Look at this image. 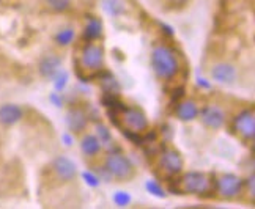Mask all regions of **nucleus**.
<instances>
[{
    "label": "nucleus",
    "mask_w": 255,
    "mask_h": 209,
    "mask_svg": "<svg viewBox=\"0 0 255 209\" xmlns=\"http://www.w3.org/2000/svg\"><path fill=\"white\" fill-rule=\"evenodd\" d=\"M151 66L156 76L162 79V81H169V79L175 77L180 71V62L176 58L175 52L164 44H159L153 49Z\"/></svg>",
    "instance_id": "f257e3e1"
},
{
    "label": "nucleus",
    "mask_w": 255,
    "mask_h": 209,
    "mask_svg": "<svg viewBox=\"0 0 255 209\" xmlns=\"http://www.w3.org/2000/svg\"><path fill=\"white\" fill-rule=\"evenodd\" d=\"M181 194H191V195H207L211 191V181L210 178L202 172H189L186 173L180 181Z\"/></svg>",
    "instance_id": "f03ea898"
},
{
    "label": "nucleus",
    "mask_w": 255,
    "mask_h": 209,
    "mask_svg": "<svg viewBox=\"0 0 255 209\" xmlns=\"http://www.w3.org/2000/svg\"><path fill=\"white\" fill-rule=\"evenodd\" d=\"M104 168L111 173L112 178L120 179V181H128L134 175V165L125 154L112 153L106 157Z\"/></svg>",
    "instance_id": "7ed1b4c3"
},
{
    "label": "nucleus",
    "mask_w": 255,
    "mask_h": 209,
    "mask_svg": "<svg viewBox=\"0 0 255 209\" xmlns=\"http://www.w3.org/2000/svg\"><path fill=\"white\" fill-rule=\"evenodd\" d=\"M120 115L126 131L143 134L148 129V118H146L145 112L139 107H125Z\"/></svg>",
    "instance_id": "20e7f679"
},
{
    "label": "nucleus",
    "mask_w": 255,
    "mask_h": 209,
    "mask_svg": "<svg viewBox=\"0 0 255 209\" xmlns=\"http://www.w3.org/2000/svg\"><path fill=\"white\" fill-rule=\"evenodd\" d=\"M216 189H218V194L222 198L232 200V198H237L241 194L243 181H241V178L238 175L225 173L218 179V181H216Z\"/></svg>",
    "instance_id": "39448f33"
},
{
    "label": "nucleus",
    "mask_w": 255,
    "mask_h": 209,
    "mask_svg": "<svg viewBox=\"0 0 255 209\" xmlns=\"http://www.w3.org/2000/svg\"><path fill=\"white\" fill-rule=\"evenodd\" d=\"M159 167L162 168V172L169 176H176L183 172L184 161L180 151H176L173 148H165L161 153L159 157Z\"/></svg>",
    "instance_id": "423d86ee"
},
{
    "label": "nucleus",
    "mask_w": 255,
    "mask_h": 209,
    "mask_svg": "<svg viewBox=\"0 0 255 209\" xmlns=\"http://www.w3.org/2000/svg\"><path fill=\"white\" fill-rule=\"evenodd\" d=\"M81 63L88 71H100L104 66V51L101 46L88 43L81 54Z\"/></svg>",
    "instance_id": "0eeeda50"
},
{
    "label": "nucleus",
    "mask_w": 255,
    "mask_h": 209,
    "mask_svg": "<svg viewBox=\"0 0 255 209\" xmlns=\"http://www.w3.org/2000/svg\"><path fill=\"white\" fill-rule=\"evenodd\" d=\"M235 131H237L244 140H254L255 137V116L252 110H243L235 116Z\"/></svg>",
    "instance_id": "6e6552de"
},
{
    "label": "nucleus",
    "mask_w": 255,
    "mask_h": 209,
    "mask_svg": "<svg viewBox=\"0 0 255 209\" xmlns=\"http://www.w3.org/2000/svg\"><path fill=\"white\" fill-rule=\"evenodd\" d=\"M52 170H54L55 176L63 183L74 181L76 176H77L76 164L66 156H57L54 159V161H52Z\"/></svg>",
    "instance_id": "1a4fd4ad"
},
{
    "label": "nucleus",
    "mask_w": 255,
    "mask_h": 209,
    "mask_svg": "<svg viewBox=\"0 0 255 209\" xmlns=\"http://www.w3.org/2000/svg\"><path fill=\"white\" fill-rule=\"evenodd\" d=\"M210 76L214 82L222 84V85H232L237 82L238 77V71L237 66L232 63H216L211 69H210Z\"/></svg>",
    "instance_id": "9d476101"
},
{
    "label": "nucleus",
    "mask_w": 255,
    "mask_h": 209,
    "mask_svg": "<svg viewBox=\"0 0 255 209\" xmlns=\"http://www.w3.org/2000/svg\"><path fill=\"white\" fill-rule=\"evenodd\" d=\"M200 113V121L205 127L218 131L225 124V112L219 105H207Z\"/></svg>",
    "instance_id": "9b49d317"
},
{
    "label": "nucleus",
    "mask_w": 255,
    "mask_h": 209,
    "mask_svg": "<svg viewBox=\"0 0 255 209\" xmlns=\"http://www.w3.org/2000/svg\"><path fill=\"white\" fill-rule=\"evenodd\" d=\"M62 69V58L55 54H49L41 58L38 71L44 79H54V76Z\"/></svg>",
    "instance_id": "f8f14e48"
},
{
    "label": "nucleus",
    "mask_w": 255,
    "mask_h": 209,
    "mask_svg": "<svg viewBox=\"0 0 255 209\" xmlns=\"http://www.w3.org/2000/svg\"><path fill=\"white\" fill-rule=\"evenodd\" d=\"M66 124L70 127V131H73L76 134H81L88 124V116L79 107L70 108L66 113Z\"/></svg>",
    "instance_id": "ddd939ff"
},
{
    "label": "nucleus",
    "mask_w": 255,
    "mask_h": 209,
    "mask_svg": "<svg viewBox=\"0 0 255 209\" xmlns=\"http://www.w3.org/2000/svg\"><path fill=\"white\" fill-rule=\"evenodd\" d=\"M24 112L17 104L0 105V123L3 126H14L22 119Z\"/></svg>",
    "instance_id": "4468645a"
},
{
    "label": "nucleus",
    "mask_w": 255,
    "mask_h": 209,
    "mask_svg": "<svg viewBox=\"0 0 255 209\" xmlns=\"http://www.w3.org/2000/svg\"><path fill=\"white\" fill-rule=\"evenodd\" d=\"M175 115L178 119H181V121H186V123L194 121V119L199 116V105L194 101H191V99H188V101H180L175 108Z\"/></svg>",
    "instance_id": "2eb2a0df"
},
{
    "label": "nucleus",
    "mask_w": 255,
    "mask_h": 209,
    "mask_svg": "<svg viewBox=\"0 0 255 209\" xmlns=\"http://www.w3.org/2000/svg\"><path fill=\"white\" fill-rule=\"evenodd\" d=\"M81 149H82V153L85 156L95 157L103 149V145H101L100 138H98L96 135L87 134V135L82 137V140H81Z\"/></svg>",
    "instance_id": "dca6fc26"
},
{
    "label": "nucleus",
    "mask_w": 255,
    "mask_h": 209,
    "mask_svg": "<svg viewBox=\"0 0 255 209\" xmlns=\"http://www.w3.org/2000/svg\"><path fill=\"white\" fill-rule=\"evenodd\" d=\"M103 35V22L98 17H88L85 30H84V38L88 41H95V39L101 38Z\"/></svg>",
    "instance_id": "f3484780"
},
{
    "label": "nucleus",
    "mask_w": 255,
    "mask_h": 209,
    "mask_svg": "<svg viewBox=\"0 0 255 209\" xmlns=\"http://www.w3.org/2000/svg\"><path fill=\"white\" fill-rule=\"evenodd\" d=\"M103 8L104 11L109 14V16H122L128 11V6L125 0H104L103 2Z\"/></svg>",
    "instance_id": "a211bd4d"
},
{
    "label": "nucleus",
    "mask_w": 255,
    "mask_h": 209,
    "mask_svg": "<svg viewBox=\"0 0 255 209\" xmlns=\"http://www.w3.org/2000/svg\"><path fill=\"white\" fill-rule=\"evenodd\" d=\"M100 81H101V87L104 90V93H112V95H119L120 93V84L119 81L114 77V74L111 73H104L101 77H100Z\"/></svg>",
    "instance_id": "6ab92c4d"
},
{
    "label": "nucleus",
    "mask_w": 255,
    "mask_h": 209,
    "mask_svg": "<svg viewBox=\"0 0 255 209\" xmlns=\"http://www.w3.org/2000/svg\"><path fill=\"white\" fill-rule=\"evenodd\" d=\"M96 137L100 138V142H101V145H104V146H112V135H111V131H109V127H107L106 124H103V123H98L96 124Z\"/></svg>",
    "instance_id": "aec40b11"
},
{
    "label": "nucleus",
    "mask_w": 255,
    "mask_h": 209,
    "mask_svg": "<svg viewBox=\"0 0 255 209\" xmlns=\"http://www.w3.org/2000/svg\"><path fill=\"white\" fill-rule=\"evenodd\" d=\"M73 39H74V30L71 27L62 28L60 32L55 35V41L60 46H70L73 43Z\"/></svg>",
    "instance_id": "412c9836"
},
{
    "label": "nucleus",
    "mask_w": 255,
    "mask_h": 209,
    "mask_svg": "<svg viewBox=\"0 0 255 209\" xmlns=\"http://www.w3.org/2000/svg\"><path fill=\"white\" fill-rule=\"evenodd\" d=\"M112 202L119 206V208H126V206H129L131 202H132V197L129 192H126V191H117L114 195H112Z\"/></svg>",
    "instance_id": "4be33fe9"
},
{
    "label": "nucleus",
    "mask_w": 255,
    "mask_h": 209,
    "mask_svg": "<svg viewBox=\"0 0 255 209\" xmlns=\"http://www.w3.org/2000/svg\"><path fill=\"white\" fill-rule=\"evenodd\" d=\"M68 81H70V74H68L66 71H63V69H60L55 76H54V88L55 92L62 93L63 90L66 88L68 85Z\"/></svg>",
    "instance_id": "5701e85b"
},
{
    "label": "nucleus",
    "mask_w": 255,
    "mask_h": 209,
    "mask_svg": "<svg viewBox=\"0 0 255 209\" xmlns=\"http://www.w3.org/2000/svg\"><path fill=\"white\" fill-rule=\"evenodd\" d=\"M145 189L148 191V194L158 197V198H165V195H167L164 191V187L158 181H154V179H148V181L145 183Z\"/></svg>",
    "instance_id": "b1692460"
},
{
    "label": "nucleus",
    "mask_w": 255,
    "mask_h": 209,
    "mask_svg": "<svg viewBox=\"0 0 255 209\" xmlns=\"http://www.w3.org/2000/svg\"><path fill=\"white\" fill-rule=\"evenodd\" d=\"M47 6L54 9L57 13H63L66 9H70L71 6V0H46Z\"/></svg>",
    "instance_id": "393cba45"
},
{
    "label": "nucleus",
    "mask_w": 255,
    "mask_h": 209,
    "mask_svg": "<svg viewBox=\"0 0 255 209\" xmlns=\"http://www.w3.org/2000/svg\"><path fill=\"white\" fill-rule=\"evenodd\" d=\"M82 179H84V183L88 187H92V189L100 187V184H101L100 176H98L96 173H93V172H82Z\"/></svg>",
    "instance_id": "a878e982"
},
{
    "label": "nucleus",
    "mask_w": 255,
    "mask_h": 209,
    "mask_svg": "<svg viewBox=\"0 0 255 209\" xmlns=\"http://www.w3.org/2000/svg\"><path fill=\"white\" fill-rule=\"evenodd\" d=\"M49 101H51L55 107H63V99H62V96L58 92L51 93V96H49Z\"/></svg>",
    "instance_id": "bb28decb"
},
{
    "label": "nucleus",
    "mask_w": 255,
    "mask_h": 209,
    "mask_svg": "<svg viewBox=\"0 0 255 209\" xmlns=\"http://www.w3.org/2000/svg\"><path fill=\"white\" fill-rule=\"evenodd\" d=\"M246 186H248V191H249L251 197L254 198L255 197V176L254 175H251V178L246 181Z\"/></svg>",
    "instance_id": "cd10ccee"
},
{
    "label": "nucleus",
    "mask_w": 255,
    "mask_h": 209,
    "mask_svg": "<svg viewBox=\"0 0 255 209\" xmlns=\"http://www.w3.org/2000/svg\"><path fill=\"white\" fill-rule=\"evenodd\" d=\"M184 92H186V90H184V87H180V88H176L175 92H173L175 95L172 96V101H173V103H178L180 99H181V98L184 96Z\"/></svg>",
    "instance_id": "c85d7f7f"
},
{
    "label": "nucleus",
    "mask_w": 255,
    "mask_h": 209,
    "mask_svg": "<svg viewBox=\"0 0 255 209\" xmlns=\"http://www.w3.org/2000/svg\"><path fill=\"white\" fill-rule=\"evenodd\" d=\"M167 2H169L172 6H175V8H181V6H184L186 3H188L189 0H167Z\"/></svg>",
    "instance_id": "c756f323"
},
{
    "label": "nucleus",
    "mask_w": 255,
    "mask_h": 209,
    "mask_svg": "<svg viewBox=\"0 0 255 209\" xmlns=\"http://www.w3.org/2000/svg\"><path fill=\"white\" fill-rule=\"evenodd\" d=\"M62 140H63V143H65L66 146H71V145H73V135L66 132V134L62 135Z\"/></svg>",
    "instance_id": "7c9ffc66"
},
{
    "label": "nucleus",
    "mask_w": 255,
    "mask_h": 209,
    "mask_svg": "<svg viewBox=\"0 0 255 209\" xmlns=\"http://www.w3.org/2000/svg\"><path fill=\"white\" fill-rule=\"evenodd\" d=\"M197 84H200L202 87H205V88H211V84H208L207 81H205V79H199V82Z\"/></svg>",
    "instance_id": "2f4dec72"
}]
</instances>
